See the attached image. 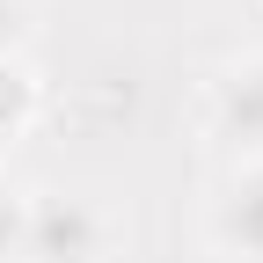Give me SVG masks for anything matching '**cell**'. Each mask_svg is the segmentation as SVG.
<instances>
[{"label": "cell", "instance_id": "obj_5", "mask_svg": "<svg viewBox=\"0 0 263 263\" xmlns=\"http://www.w3.org/2000/svg\"><path fill=\"white\" fill-rule=\"evenodd\" d=\"M22 227H29V197L0 190V263H15V256H22Z\"/></svg>", "mask_w": 263, "mask_h": 263}, {"label": "cell", "instance_id": "obj_1", "mask_svg": "<svg viewBox=\"0 0 263 263\" xmlns=\"http://www.w3.org/2000/svg\"><path fill=\"white\" fill-rule=\"evenodd\" d=\"M103 256V212L88 197H29V227H22V263H95Z\"/></svg>", "mask_w": 263, "mask_h": 263}, {"label": "cell", "instance_id": "obj_2", "mask_svg": "<svg viewBox=\"0 0 263 263\" xmlns=\"http://www.w3.org/2000/svg\"><path fill=\"white\" fill-rule=\"evenodd\" d=\"M212 234H219L227 256L263 263V161H256V168H241L234 183H227L219 212H212Z\"/></svg>", "mask_w": 263, "mask_h": 263}, {"label": "cell", "instance_id": "obj_3", "mask_svg": "<svg viewBox=\"0 0 263 263\" xmlns=\"http://www.w3.org/2000/svg\"><path fill=\"white\" fill-rule=\"evenodd\" d=\"M212 117L227 139L241 146H263V59H241L219 73V95H212Z\"/></svg>", "mask_w": 263, "mask_h": 263}, {"label": "cell", "instance_id": "obj_4", "mask_svg": "<svg viewBox=\"0 0 263 263\" xmlns=\"http://www.w3.org/2000/svg\"><path fill=\"white\" fill-rule=\"evenodd\" d=\"M29 110H37V88H29V73L15 59H0V139H15V132L29 124Z\"/></svg>", "mask_w": 263, "mask_h": 263}, {"label": "cell", "instance_id": "obj_6", "mask_svg": "<svg viewBox=\"0 0 263 263\" xmlns=\"http://www.w3.org/2000/svg\"><path fill=\"white\" fill-rule=\"evenodd\" d=\"M22 37H29V8L22 0H0V59H15Z\"/></svg>", "mask_w": 263, "mask_h": 263}]
</instances>
